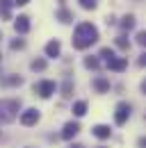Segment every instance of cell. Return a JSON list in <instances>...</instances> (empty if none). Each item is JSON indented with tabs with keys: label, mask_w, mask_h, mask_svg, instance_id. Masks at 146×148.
I'll list each match as a JSON object with an SVG mask.
<instances>
[{
	"label": "cell",
	"mask_w": 146,
	"mask_h": 148,
	"mask_svg": "<svg viewBox=\"0 0 146 148\" xmlns=\"http://www.w3.org/2000/svg\"><path fill=\"white\" fill-rule=\"evenodd\" d=\"M73 48L75 50H87L91 48L96 41H98V30H96V25H91V23H80L78 27H75V32H73Z\"/></svg>",
	"instance_id": "1"
},
{
	"label": "cell",
	"mask_w": 146,
	"mask_h": 148,
	"mask_svg": "<svg viewBox=\"0 0 146 148\" xmlns=\"http://www.w3.org/2000/svg\"><path fill=\"white\" fill-rule=\"evenodd\" d=\"M18 110H21V100H14V98L0 100V123H12L18 116Z\"/></svg>",
	"instance_id": "2"
},
{
	"label": "cell",
	"mask_w": 146,
	"mask_h": 148,
	"mask_svg": "<svg viewBox=\"0 0 146 148\" xmlns=\"http://www.w3.org/2000/svg\"><path fill=\"white\" fill-rule=\"evenodd\" d=\"M130 114H132V105L126 103V100H121V103L116 105V110H114V123H116V125H126Z\"/></svg>",
	"instance_id": "3"
},
{
	"label": "cell",
	"mask_w": 146,
	"mask_h": 148,
	"mask_svg": "<svg viewBox=\"0 0 146 148\" xmlns=\"http://www.w3.org/2000/svg\"><path fill=\"white\" fill-rule=\"evenodd\" d=\"M32 89H34V93L39 98H50V96L57 91V84H55L53 80H41V82H36Z\"/></svg>",
	"instance_id": "4"
},
{
	"label": "cell",
	"mask_w": 146,
	"mask_h": 148,
	"mask_svg": "<svg viewBox=\"0 0 146 148\" xmlns=\"http://www.w3.org/2000/svg\"><path fill=\"white\" fill-rule=\"evenodd\" d=\"M39 119H41V114H39V110H34V107H30V110H25L23 114H21V123H23L25 128L36 125V123H39Z\"/></svg>",
	"instance_id": "5"
},
{
	"label": "cell",
	"mask_w": 146,
	"mask_h": 148,
	"mask_svg": "<svg viewBox=\"0 0 146 148\" xmlns=\"http://www.w3.org/2000/svg\"><path fill=\"white\" fill-rule=\"evenodd\" d=\"M78 132H80V123H78V121H69V123H64V128H62V139H73Z\"/></svg>",
	"instance_id": "6"
},
{
	"label": "cell",
	"mask_w": 146,
	"mask_h": 148,
	"mask_svg": "<svg viewBox=\"0 0 146 148\" xmlns=\"http://www.w3.org/2000/svg\"><path fill=\"white\" fill-rule=\"evenodd\" d=\"M126 69H128V59H126V57H114V59H110V62H107V71L121 73V71H126Z\"/></svg>",
	"instance_id": "7"
},
{
	"label": "cell",
	"mask_w": 146,
	"mask_h": 148,
	"mask_svg": "<svg viewBox=\"0 0 146 148\" xmlns=\"http://www.w3.org/2000/svg\"><path fill=\"white\" fill-rule=\"evenodd\" d=\"M91 134H94L96 139H110V137H112V130H110V125L98 123V125H94V128H91Z\"/></svg>",
	"instance_id": "8"
},
{
	"label": "cell",
	"mask_w": 146,
	"mask_h": 148,
	"mask_svg": "<svg viewBox=\"0 0 146 148\" xmlns=\"http://www.w3.org/2000/svg\"><path fill=\"white\" fill-rule=\"evenodd\" d=\"M62 55V43L53 39V41H48L46 43V57H59Z\"/></svg>",
	"instance_id": "9"
},
{
	"label": "cell",
	"mask_w": 146,
	"mask_h": 148,
	"mask_svg": "<svg viewBox=\"0 0 146 148\" xmlns=\"http://www.w3.org/2000/svg\"><path fill=\"white\" fill-rule=\"evenodd\" d=\"M14 30H16L18 34L30 32V18H28V16H18V18L14 21Z\"/></svg>",
	"instance_id": "10"
},
{
	"label": "cell",
	"mask_w": 146,
	"mask_h": 148,
	"mask_svg": "<svg viewBox=\"0 0 146 148\" xmlns=\"http://www.w3.org/2000/svg\"><path fill=\"white\" fill-rule=\"evenodd\" d=\"M94 89L98 93H107L110 91V80L107 77H94Z\"/></svg>",
	"instance_id": "11"
},
{
	"label": "cell",
	"mask_w": 146,
	"mask_h": 148,
	"mask_svg": "<svg viewBox=\"0 0 146 148\" xmlns=\"http://www.w3.org/2000/svg\"><path fill=\"white\" fill-rule=\"evenodd\" d=\"M135 16L132 14H126V16H121V21H119V25H121V30H132L135 27Z\"/></svg>",
	"instance_id": "12"
},
{
	"label": "cell",
	"mask_w": 146,
	"mask_h": 148,
	"mask_svg": "<svg viewBox=\"0 0 146 148\" xmlns=\"http://www.w3.org/2000/svg\"><path fill=\"white\" fill-rule=\"evenodd\" d=\"M73 114L80 119V116H85L87 114V100H75L73 103Z\"/></svg>",
	"instance_id": "13"
},
{
	"label": "cell",
	"mask_w": 146,
	"mask_h": 148,
	"mask_svg": "<svg viewBox=\"0 0 146 148\" xmlns=\"http://www.w3.org/2000/svg\"><path fill=\"white\" fill-rule=\"evenodd\" d=\"M55 18L59 21V23H71V21H73V12H69V9H64V7H62V9L57 12V16H55Z\"/></svg>",
	"instance_id": "14"
},
{
	"label": "cell",
	"mask_w": 146,
	"mask_h": 148,
	"mask_svg": "<svg viewBox=\"0 0 146 148\" xmlns=\"http://www.w3.org/2000/svg\"><path fill=\"white\" fill-rule=\"evenodd\" d=\"M82 64H85V69H89V71H96V69H98V66H101V59H98V57H85V62H82Z\"/></svg>",
	"instance_id": "15"
},
{
	"label": "cell",
	"mask_w": 146,
	"mask_h": 148,
	"mask_svg": "<svg viewBox=\"0 0 146 148\" xmlns=\"http://www.w3.org/2000/svg\"><path fill=\"white\" fill-rule=\"evenodd\" d=\"M114 43H116V48H121V50H130V39H128L126 34H119Z\"/></svg>",
	"instance_id": "16"
},
{
	"label": "cell",
	"mask_w": 146,
	"mask_h": 148,
	"mask_svg": "<svg viewBox=\"0 0 146 148\" xmlns=\"http://www.w3.org/2000/svg\"><path fill=\"white\" fill-rule=\"evenodd\" d=\"M62 96H64V98H71L73 96V82L69 80V77H66V82L62 84Z\"/></svg>",
	"instance_id": "17"
},
{
	"label": "cell",
	"mask_w": 146,
	"mask_h": 148,
	"mask_svg": "<svg viewBox=\"0 0 146 148\" xmlns=\"http://www.w3.org/2000/svg\"><path fill=\"white\" fill-rule=\"evenodd\" d=\"M98 57H103V59H105V62H110V59H114V50H112V48H110V46H105V48H101V53H98Z\"/></svg>",
	"instance_id": "18"
},
{
	"label": "cell",
	"mask_w": 146,
	"mask_h": 148,
	"mask_svg": "<svg viewBox=\"0 0 146 148\" xmlns=\"http://www.w3.org/2000/svg\"><path fill=\"white\" fill-rule=\"evenodd\" d=\"M46 59H32V64H30V69L32 71H46Z\"/></svg>",
	"instance_id": "19"
},
{
	"label": "cell",
	"mask_w": 146,
	"mask_h": 148,
	"mask_svg": "<svg viewBox=\"0 0 146 148\" xmlns=\"http://www.w3.org/2000/svg\"><path fill=\"white\" fill-rule=\"evenodd\" d=\"M5 84H7V87H18V84H23V77H21V75H12V77L5 80Z\"/></svg>",
	"instance_id": "20"
},
{
	"label": "cell",
	"mask_w": 146,
	"mask_h": 148,
	"mask_svg": "<svg viewBox=\"0 0 146 148\" xmlns=\"http://www.w3.org/2000/svg\"><path fill=\"white\" fill-rule=\"evenodd\" d=\"M14 2L12 0H0V9H2V16L5 18H9V7H12Z\"/></svg>",
	"instance_id": "21"
},
{
	"label": "cell",
	"mask_w": 146,
	"mask_h": 148,
	"mask_svg": "<svg viewBox=\"0 0 146 148\" xmlns=\"http://www.w3.org/2000/svg\"><path fill=\"white\" fill-rule=\"evenodd\" d=\"M82 9H96L98 7V0H78Z\"/></svg>",
	"instance_id": "22"
},
{
	"label": "cell",
	"mask_w": 146,
	"mask_h": 148,
	"mask_svg": "<svg viewBox=\"0 0 146 148\" xmlns=\"http://www.w3.org/2000/svg\"><path fill=\"white\" fill-rule=\"evenodd\" d=\"M23 48H25V41L23 39H14L12 41V50H23Z\"/></svg>",
	"instance_id": "23"
},
{
	"label": "cell",
	"mask_w": 146,
	"mask_h": 148,
	"mask_svg": "<svg viewBox=\"0 0 146 148\" xmlns=\"http://www.w3.org/2000/svg\"><path fill=\"white\" fill-rule=\"evenodd\" d=\"M137 43H139L142 48H146V30H142V32L137 34Z\"/></svg>",
	"instance_id": "24"
},
{
	"label": "cell",
	"mask_w": 146,
	"mask_h": 148,
	"mask_svg": "<svg viewBox=\"0 0 146 148\" xmlns=\"http://www.w3.org/2000/svg\"><path fill=\"white\" fill-rule=\"evenodd\" d=\"M137 148H146V134H144V137H139V139H137Z\"/></svg>",
	"instance_id": "25"
},
{
	"label": "cell",
	"mask_w": 146,
	"mask_h": 148,
	"mask_svg": "<svg viewBox=\"0 0 146 148\" xmlns=\"http://www.w3.org/2000/svg\"><path fill=\"white\" fill-rule=\"evenodd\" d=\"M137 64H139V66H146V53H142V55H139V59H137Z\"/></svg>",
	"instance_id": "26"
},
{
	"label": "cell",
	"mask_w": 146,
	"mask_h": 148,
	"mask_svg": "<svg viewBox=\"0 0 146 148\" xmlns=\"http://www.w3.org/2000/svg\"><path fill=\"white\" fill-rule=\"evenodd\" d=\"M28 2H30V0H14V5H16V7H25Z\"/></svg>",
	"instance_id": "27"
},
{
	"label": "cell",
	"mask_w": 146,
	"mask_h": 148,
	"mask_svg": "<svg viewBox=\"0 0 146 148\" xmlns=\"http://www.w3.org/2000/svg\"><path fill=\"white\" fill-rule=\"evenodd\" d=\"M139 87H142V93L146 96V80H142V84H139Z\"/></svg>",
	"instance_id": "28"
},
{
	"label": "cell",
	"mask_w": 146,
	"mask_h": 148,
	"mask_svg": "<svg viewBox=\"0 0 146 148\" xmlns=\"http://www.w3.org/2000/svg\"><path fill=\"white\" fill-rule=\"evenodd\" d=\"M71 148H85L82 144H71Z\"/></svg>",
	"instance_id": "29"
},
{
	"label": "cell",
	"mask_w": 146,
	"mask_h": 148,
	"mask_svg": "<svg viewBox=\"0 0 146 148\" xmlns=\"http://www.w3.org/2000/svg\"><path fill=\"white\" fill-rule=\"evenodd\" d=\"M98 148H105V146H98Z\"/></svg>",
	"instance_id": "30"
},
{
	"label": "cell",
	"mask_w": 146,
	"mask_h": 148,
	"mask_svg": "<svg viewBox=\"0 0 146 148\" xmlns=\"http://www.w3.org/2000/svg\"><path fill=\"white\" fill-rule=\"evenodd\" d=\"M0 59H2V55H0Z\"/></svg>",
	"instance_id": "31"
}]
</instances>
